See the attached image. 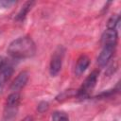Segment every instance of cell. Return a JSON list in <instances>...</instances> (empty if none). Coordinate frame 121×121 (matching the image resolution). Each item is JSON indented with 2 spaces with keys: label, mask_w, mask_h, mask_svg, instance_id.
I'll return each mask as SVG.
<instances>
[{
  "label": "cell",
  "mask_w": 121,
  "mask_h": 121,
  "mask_svg": "<svg viewBox=\"0 0 121 121\" xmlns=\"http://www.w3.org/2000/svg\"><path fill=\"white\" fill-rule=\"evenodd\" d=\"M89 64H90L89 57L87 55H81L77 60V63L75 66V75L76 76L82 75L85 72V70L88 68Z\"/></svg>",
  "instance_id": "9c48e42d"
},
{
  "label": "cell",
  "mask_w": 121,
  "mask_h": 121,
  "mask_svg": "<svg viewBox=\"0 0 121 121\" xmlns=\"http://www.w3.org/2000/svg\"><path fill=\"white\" fill-rule=\"evenodd\" d=\"M14 4V1H0V6H2L3 8H9Z\"/></svg>",
  "instance_id": "5bb4252c"
},
{
  "label": "cell",
  "mask_w": 121,
  "mask_h": 121,
  "mask_svg": "<svg viewBox=\"0 0 121 121\" xmlns=\"http://www.w3.org/2000/svg\"><path fill=\"white\" fill-rule=\"evenodd\" d=\"M21 101V95L19 92H12L6 100L5 103V108L3 112V121H14L18 110H19V105Z\"/></svg>",
  "instance_id": "7a4b0ae2"
},
{
  "label": "cell",
  "mask_w": 121,
  "mask_h": 121,
  "mask_svg": "<svg viewBox=\"0 0 121 121\" xmlns=\"http://www.w3.org/2000/svg\"><path fill=\"white\" fill-rule=\"evenodd\" d=\"M52 121H69V118L64 112L57 111L52 114Z\"/></svg>",
  "instance_id": "7c38bea8"
},
{
  "label": "cell",
  "mask_w": 121,
  "mask_h": 121,
  "mask_svg": "<svg viewBox=\"0 0 121 121\" xmlns=\"http://www.w3.org/2000/svg\"><path fill=\"white\" fill-rule=\"evenodd\" d=\"M8 53L16 60L31 58L36 53V45L29 36L19 37L9 43Z\"/></svg>",
  "instance_id": "6da1fadb"
},
{
  "label": "cell",
  "mask_w": 121,
  "mask_h": 121,
  "mask_svg": "<svg viewBox=\"0 0 121 121\" xmlns=\"http://www.w3.org/2000/svg\"><path fill=\"white\" fill-rule=\"evenodd\" d=\"M117 40H118L117 30L112 29V28H107L103 32L102 37H101L102 45H114V46H116Z\"/></svg>",
  "instance_id": "8992f818"
},
{
  "label": "cell",
  "mask_w": 121,
  "mask_h": 121,
  "mask_svg": "<svg viewBox=\"0 0 121 121\" xmlns=\"http://www.w3.org/2000/svg\"><path fill=\"white\" fill-rule=\"evenodd\" d=\"M7 63V60H6V59H4L3 57H1L0 56V69L5 65Z\"/></svg>",
  "instance_id": "9a60e30c"
},
{
  "label": "cell",
  "mask_w": 121,
  "mask_h": 121,
  "mask_svg": "<svg viewBox=\"0 0 121 121\" xmlns=\"http://www.w3.org/2000/svg\"><path fill=\"white\" fill-rule=\"evenodd\" d=\"M115 47L116 46L114 45H103V48L97 57V64L100 67L105 66L109 62V60L112 59V55L114 54Z\"/></svg>",
  "instance_id": "5b68a950"
},
{
  "label": "cell",
  "mask_w": 121,
  "mask_h": 121,
  "mask_svg": "<svg viewBox=\"0 0 121 121\" xmlns=\"http://www.w3.org/2000/svg\"><path fill=\"white\" fill-rule=\"evenodd\" d=\"M98 75H99V72L97 70H95L85 78V80L83 81L82 85L80 86V88L78 90V93H77V95L79 98L89 97L91 92L94 90V88L96 84Z\"/></svg>",
  "instance_id": "3957f363"
},
{
  "label": "cell",
  "mask_w": 121,
  "mask_h": 121,
  "mask_svg": "<svg viewBox=\"0 0 121 121\" xmlns=\"http://www.w3.org/2000/svg\"><path fill=\"white\" fill-rule=\"evenodd\" d=\"M119 22H120V17H119V15H118V14H114V15H112V16L109 19V21H108L107 28H112V29H115V30H117L116 27H117Z\"/></svg>",
  "instance_id": "8fae6325"
},
{
  "label": "cell",
  "mask_w": 121,
  "mask_h": 121,
  "mask_svg": "<svg viewBox=\"0 0 121 121\" xmlns=\"http://www.w3.org/2000/svg\"><path fill=\"white\" fill-rule=\"evenodd\" d=\"M48 103L47 102H45V101H43V102H41L39 105H38V111L40 112H45L47 109H48Z\"/></svg>",
  "instance_id": "4fadbf2b"
},
{
  "label": "cell",
  "mask_w": 121,
  "mask_h": 121,
  "mask_svg": "<svg viewBox=\"0 0 121 121\" xmlns=\"http://www.w3.org/2000/svg\"><path fill=\"white\" fill-rule=\"evenodd\" d=\"M64 53H65V49L62 45H59L54 53L52 54L51 60H50V64H49V72L50 75L55 77L57 76L62 66V60H63V57H64Z\"/></svg>",
  "instance_id": "277c9868"
},
{
  "label": "cell",
  "mask_w": 121,
  "mask_h": 121,
  "mask_svg": "<svg viewBox=\"0 0 121 121\" xmlns=\"http://www.w3.org/2000/svg\"><path fill=\"white\" fill-rule=\"evenodd\" d=\"M33 5H34V2H32V1L26 2L25 5L21 8V9H20V11L18 12V14L16 15V18H15L16 21H18V22L24 21L25 18H26V14L28 13V11L30 10V9L32 8Z\"/></svg>",
  "instance_id": "30bf717a"
},
{
  "label": "cell",
  "mask_w": 121,
  "mask_h": 121,
  "mask_svg": "<svg viewBox=\"0 0 121 121\" xmlns=\"http://www.w3.org/2000/svg\"><path fill=\"white\" fill-rule=\"evenodd\" d=\"M27 80H28V73L26 71L21 72L12 81L10 85V90L12 92H19L21 89H23L26 86Z\"/></svg>",
  "instance_id": "52a82bcc"
},
{
  "label": "cell",
  "mask_w": 121,
  "mask_h": 121,
  "mask_svg": "<svg viewBox=\"0 0 121 121\" xmlns=\"http://www.w3.org/2000/svg\"><path fill=\"white\" fill-rule=\"evenodd\" d=\"M22 121H33V117L30 116V115H27V116H26Z\"/></svg>",
  "instance_id": "2e32d148"
},
{
  "label": "cell",
  "mask_w": 121,
  "mask_h": 121,
  "mask_svg": "<svg viewBox=\"0 0 121 121\" xmlns=\"http://www.w3.org/2000/svg\"><path fill=\"white\" fill-rule=\"evenodd\" d=\"M13 66L11 64H9L8 62L0 69V92L2 91L5 84L9 81L10 77L13 74Z\"/></svg>",
  "instance_id": "ba28073f"
}]
</instances>
